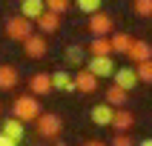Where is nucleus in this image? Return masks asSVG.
<instances>
[{
    "instance_id": "f257e3e1",
    "label": "nucleus",
    "mask_w": 152,
    "mask_h": 146,
    "mask_svg": "<svg viewBox=\"0 0 152 146\" xmlns=\"http://www.w3.org/2000/svg\"><path fill=\"white\" fill-rule=\"evenodd\" d=\"M12 118H17L20 123H29V120L40 118V103L34 94H23V97H15L12 103Z\"/></svg>"
},
{
    "instance_id": "f03ea898",
    "label": "nucleus",
    "mask_w": 152,
    "mask_h": 146,
    "mask_svg": "<svg viewBox=\"0 0 152 146\" xmlns=\"http://www.w3.org/2000/svg\"><path fill=\"white\" fill-rule=\"evenodd\" d=\"M32 20H26L23 15H15L6 20V37H12V40H20L23 43L26 37H32Z\"/></svg>"
},
{
    "instance_id": "7ed1b4c3",
    "label": "nucleus",
    "mask_w": 152,
    "mask_h": 146,
    "mask_svg": "<svg viewBox=\"0 0 152 146\" xmlns=\"http://www.w3.org/2000/svg\"><path fill=\"white\" fill-rule=\"evenodd\" d=\"M60 129H63V120H60V115H55V112H40V118H37V135L40 137H58Z\"/></svg>"
},
{
    "instance_id": "20e7f679",
    "label": "nucleus",
    "mask_w": 152,
    "mask_h": 146,
    "mask_svg": "<svg viewBox=\"0 0 152 146\" xmlns=\"http://www.w3.org/2000/svg\"><path fill=\"white\" fill-rule=\"evenodd\" d=\"M112 29H115V23H112L109 15H103V12H95V15H89V32L95 34V37H109Z\"/></svg>"
},
{
    "instance_id": "39448f33",
    "label": "nucleus",
    "mask_w": 152,
    "mask_h": 146,
    "mask_svg": "<svg viewBox=\"0 0 152 146\" xmlns=\"http://www.w3.org/2000/svg\"><path fill=\"white\" fill-rule=\"evenodd\" d=\"M23 52H26V57L40 60L43 54L49 52V40L40 37V34H32V37H26V40H23Z\"/></svg>"
},
{
    "instance_id": "423d86ee",
    "label": "nucleus",
    "mask_w": 152,
    "mask_h": 146,
    "mask_svg": "<svg viewBox=\"0 0 152 146\" xmlns=\"http://www.w3.org/2000/svg\"><path fill=\"white\" fill-rule=\"evenodd\" d=\"M112 80H115V86H121V89H126V92H132L141 80H138V72L135 66H121L115 69V75H112Z\"/></svg>"
},
{
    "instance_id": "0eeeda50",
    "label": "nucleus",
    "mask_w": 152,
    "mask_h": 146,
    "mask_svg": "<svg viewBox=\"0 0 152 146\" xmlns=\"http://www.w3.org/2000/svg\"><path fill=\"white\" fill-rule=\"evenodd\" d=\"M86 69L101 80V77H112L118 66H115V60H112V57H92L89 63H86Z\"/></svg>"
},
{
    "instance_id": "6e6552de",
    "label": "nucleus",
    "mask_w": 152,
    "mask_h": 146,
    "mask_svg": "<svg viewBox=\"0 0 152 146\" xmlns=\"http://www.w3.org/2000/svg\"><path fill=\"white\" fill-rule=\"evenodd\" d=\"M126 57L132 60V63H144V60H152V46L146 40H141V37H135V40L129 43L126 49Z\"/></svg>"
},
{
    "instance_id": "1a4fd4ad",
    "label": "nucleus",
    "mask_w": 152,
    "mask_h": 146,
    "mask_svg": "<svg viewBox=\"0 0 152 146\" xmlns=\"http://www.w3.org/2000/svg\"><path fill=\"white\" fill-rule=\"evenodd\" d=\"M89 118H92V123L95 126H112V118H115V106H109V103L103 100V103H98V106H92V112H89Z\"/></svg>"
},
{
    "instance_id": "9d476101",
    "label": "nucleus",
    "mask_w": 152,
    "mask_h": 146,
    "mask_svg": "<svg viewBox=\"0 0 152 146\" xmlns=\"http://www.w3.org/2000/svg\"><path fill=\"white\" fill-rule=\"evenodd\" d=\"M132 126H135V115H132L126 106H118V109H115V118H112V129H115V132H129Z\"/></svg>"
},
{
    "instance_id": "9b49d317",
    "label": "nucleus",
    "mask_w": 152,
    "mask_h": 146,
    "mask_svg": "<svg viewBox=\"0 0 152 146\" xmlns=\"http://www.w3.org/2000/svg\"><path fill=\"white\" fill-rule=\"evenodd\" d=\"M29 89H32L34 97H43V94L52 92V75H43V72H37V75L29 77Z\"/></svg>"
},
{
    "instance_id": "f8f14e48",
    "label": "nucleus",
    "mask_w": 152,
    "mask_h": 146,
    "mask_svg": "<svg viewBox=\"0 0 152 146\" xmlns=\"http://www.w3.org/2000/svg\"><path fill=\"white\" fill-rule=\"evenodd\" d=\"M75 89L83 92V94H92L95 89H98V77H95L89 69H80V72L75 75Z\"/></svg>"
},
{
    "instance_id": "ddd939ff",
    "label": "nucleus",
    "mask_w": 152,
    "mask_h": 146,
    "mask_svg": "<svg viewBox=\"0 0 152 146\" xmlns=\"http://www.w3.org/2000/svg\"><path fill=\"white\" fill-rule=\"evenodd\" d=\"M0 132H3V135H6L9 140H12V143H20V140H23V135H26L23 123H20L17 118H9V120H3V129H0Z\"/></svg>"
},
{
    "instance_id": "4468645a",
    "label": "nucleus",
    "mask_w": 152,
    "mask_h": 146,
    "mask_svg": "<svg viewBox=\"0 0 152 146\" xmlns=\"http://www.w3.org/2000/svg\"><path fill=\"white\" fill-rule=\"evenodd\" d=\"M52 89H58V92H77V89H75V75L58 69V72L52 75Z\"/></svg>"
},
{
    "instance_id": "2eb2a0df",
    "label": "nucleus",
    "mask_w": 152,
    "mask_h": 146,
    "mask_svg": "<svg viewBox=\"0 0 152 146\" xmlns=\"http://www.w3.org/2000/svg\"><path fill=\"white\" fill-rule=\"evenodd\" d=\"M20 83V75H17L15 66H9V63H0V89L6 92V89H15Z\"/></svg>"
},
{
    "instance_id": "dca6fc26",
    "label": "nucleus",
    "mask_w": 152,
    "mask_h": 146,
    "mask_svg": "<svg viewBox=\"0 0 152 146\" xmlns=\"http://www.w3.org/2000/svg\"><path fill=\"white\" fill-rule=\"evenodd\" d=\"M43 12H46V3H43V0H23V3H20V15H23L26 20H32V23Z\"/></svg>"
},
{
    "instance_id": "f3484780",
    "label": "nucleus",
    "mask_w": 152,
    "mask_h": 146,
    "mask_svg": "<svg viewBox=\"0 0 152 146\" xmlns=\"http://www.w3.org/2000/svg\"><path fill=\"white\" fill-rule=\"evenodd\" d=\"M89 54H92V57H112L109 37H92V43H89Z\"/></svg>"
},
{
    "instance_id": "a211bd4d",
    "label": "nucleus",
    "mask_w": 152,
    "mask_h": 146,
    "mask_svg": "<svg viewBox=\"0 0 152 146\" xmlns=\"http://www.w3.org/2000/svg\"><path fill=\"white\" fill-rule=\"evenodd\" d=\"M37 29L46 32V34L58 32V29H60V15H55V12H43V15L37 17Z\"/></svg>"
},
{
    "instance_id": "6ab92c4d",
    "label": "nucleus",
    "mask_w": 152,
    "mask_h": 146,
    "mask_svg": "<svg viewBox=\"0 0 152 146\" xmlns=\"http://www.w3.org/2000/svg\"><path fill=\"white\" fill-rule=\"evenodd\" d=\"M126 100H129V92H126V89H121V86H115V83L106 89V103H109V106L118 109V106H126Z\"/></svg>"
},
{
    "instance_id": "aec40b11",
    "label": "nucleus",
    "mask_w": 152,
    "mask_h": 146,
    "mask_svg": "<svg viewBox=\"0 0 152 146\" xmlns=\"http://www.w3.org/2000/svg\"><path fill=\"white\" fill-rule=\"evenodd\" d=\"M109 43H112V54H115V52H118V54H126L132 37H129L126 32H112V34H109Z\"/></svg>"
},
{
    "instance_id": "412c9836",
    "label": "nucleus",
    "mask_w": 152,
    "mask_h": 146,
    "mask_svg": "<svg viewBox=\"0 0 152 146\" xmlns=\"http://www.w3.org/2000/svg\"><path fill=\"white\" fill-rule=\"evenodd\" d=\"M66 63H72V66H80L83 63V46H66Z\"/></svg>"
},
{
    "instance_id": "4be33fe9",
    "label": "nucleus",
    "mask_w": 152,
    "mask_h": 146,
    "mask_svg": "<svg viewBox=\"0 0 152 146\" xmlns=\"http://www.w3.org/2000/svg\"><path fill=\"white\" fill-rule=\"evenodd\" d=\"M46 3V12H55V15H66L72 0H43Z\"/></svg>"
},
{
    "instance_id": "5701e85b",
    "label": "nucleus",
    "mask_w": 152,
    "mask_h": 146,
    "mask_svg": "<svg viewBox=\"0 0 152 146\" xmlns=\"http://www.w3.org/2000/svg\"><path fill=\"white\" fill-rule=\"evenodd\" d=\"M135 72H138V80H144V83H152V60L135 63Z\"/></svg>"
},
{
    "instance_id": "b1692460",
    "label": "nucleus",
    "mask_w": 152,
    "mask_h": 146,
    "mask_svg": "<svg viewBox=\"0 0 152 146\" xmlns=\"http://www.w3.org/2000/svg\"><path fill=\"white\" fill-rule=\"evenodd\" d=\"M77 3V9L83 12V15H95V12H101V6H103V0H75Z\"/></svg>"
},
{
    "instance_id": "393cba45",
    "label": "nucleus",
    "mask_w": 152,
    "mask_h": 146,
    "mask_svg": "<svg viewBox=\"0 0 152 146\" xmlns=\"http://www.w3.org/2000/svg\"><path fill=\"white\" fill-rule=\"evenodd\" d=\"M109 146H135V140L129 137V132H115V137H112Z\"/></svg>"
},
{
    "instance_id": "a878e982",
    "label": "nucleus",
    "mask_w": 152,
    "mask_h": 146,
    "mask_svg": "<svg viewBox=\"0 0 152 146\" xmlns=\"http://www.w3.org/2000/svg\"><path fill=\"white\" fill-rule=\"evenodd\" d=\"M135 12L144 17H152V0H135Z\"/></svg>"
},
{
    "instance_id": "bb28decb",
    "label": "nucleus",
    "mask_w": 152,
    "mask_h": 146,
    "mask_svg": "<svg viewBox=\"0 0 152 146\" xmlns=\"http://www.w3.org/2000/svg\"><path fill=\"white\" fill-rule=\"evenodd\" d=\"M0 146H17V143H12V140H9V137L0 132Z\"/></svg>"
},
{
    "instance_id": "cd10ccee",
    "label": "nucleus",
    "mask_w": 152,
    "mask_h": 146,
    "mask_svg": "<svg viewBox=\"0 0 152 146\" xmlns=\"http://www.w3.org/2000/svg\"><path fill=\"white\" fill-rule=\"evenodd\" d=\"M135 146H152V137H144V140H138Z\"/></svg>"
},
{
    "instance_id": "c85d7f7f",
    "label": "nucleus",
    "mask_w": 152,
    "mask_h": 146,
    "mask_svg": "<svg viewBox=\"0 0 152 146\" xmlns=\"http://www.w3.org/2000/svg\"><path fill=\"white\" fill-rule=\"evenodd\" d=\"M83 146H106V143H101V140H86Z\"/></svg>"
},
{
    "instance_id": "c756f323",
    "label": "nucleus",
    "mask_w": 152,
    "mask_h": 146,
    "mask_svg": "<svg viewBox=\"0 0 152 146\" xmlns=\"http://www.w3.org/2000/svg\"><path fill=\"white\" fill-rule=\"evenodd\" d=\"M58 146H66V143H58Z\"/></svg>"
}]
</instances>
